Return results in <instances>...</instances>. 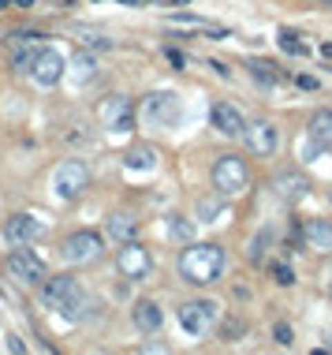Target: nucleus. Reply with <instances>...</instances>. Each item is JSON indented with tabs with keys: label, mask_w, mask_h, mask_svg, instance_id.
Listing matches in <instances>:
<instances>
[{
	"label": "nucleus",
	"mask_w": 332,
	"mask_h": 355,
	"mask_svg": "<svg viewBox=\"0 0 332 355\" xmlns=\"http://www.w3.org/2000/svg\"><path fill=\"white\" fill-rule=\"evenodd\" d=\"M224 251L217 243H183V254H179V273L183 280L191 285H213L224 273Z\"/></svg>",
	"instance_id": "nucleus-1"
},
{
	"label": "nucleus",
	"mask_w": 332,
	"mask_h": 355,
	"mask_svg": "<svg viewBox=\"0 0 332 355\" xmlns=\"http://www.w3.org/2000/svg\"><path fill=\"white\" fill-rule=\"evenodd\" d=\"M41 299H45V307H52V311L64 314L68 322H79V318L86 314V303H90L75 277H45Z\"/></svg>",
	"instance_id": "nucleus-2"
},
{
	"label": "nucleus",
	"mask_w": 332,
	"mask_h": 355,
	"mask_svg": "<svg viewBox=\"0 0 332 355\" xmlns=\"http://www.w3.org/2000/svg\"><path fill=\"white\" fill-rule=\"evenodd\" d=\"M246 187H251V169H246V161L235 157V153H224L213 165V191L220 198H239Z\"/></svg>",
	"instance_id": "nucleus-3"
},
{
	"label": "nucleus",
	"mask_w": 332,
	"mask_h": 355,
	"mask_svg": "<svg viewBox=\"0 0 332 355\" xmlns=\"http://www.w3.org/2000/svg\"><path fill=\"white\" fill-rule=\"evenodd\" d=\"M8 277L23 288H41L45 277H49V266L30 251V243H23V247H15L8 254Z\"/></svg>",
	"instance_id": "nucleus-4"
},
{
	"label": "nucleus",
	"mask_w": 332,
	"mask_h": 355,
	"mask_svg": "<svg viewBox=\"0 0 332 355\" xmlns=\"http://www.w3.org/2000/svg\"><path fill=\"white\" fill-rule=\"evenodd\" d=\"M138 116H142L150 127H176L179 116H183V105L176 94H168V90H157V94H146V102L138 105Z\"/></svg>",
	"instance_id": "nucleus-5"
},
{
	"label": "nucleus",
	"mask_w": 332,
	"mask_h": 355,
	"mask_svg": "<svg viewBox=\"0 0 332 355\" xmlns=\"http://www.w3.org/2000/svg\"><path fill=\"white\" fill-rule=\"evenodd\" d=\"M52 198H60V202H75V198L86 191V184H90V172H86V165L82 161H64V165H57V172H52Z\"/></svg>",
	"instance_id": "nucleus-6"
},
{
	"label": "nucleus",
	"mask_w": 332,
	"mask_h": 355,
	"mask_svg": "<svg viewBox=\"0 0 332 355\" xmlns=\"http://www.w3.org/2000/svg\"><path fill=\"white\" fill-rule=\"evenodd\" d=\"M217 322H220V303L217 299H191V303L179 307V325L191 336H206Z\"/></svg>",
	"instance_id": "nucleus-7"
},
{
	"label": "nucleus",
	"mask_w": 332,
	"mask_h": 355,
	"mask_svg": "<svg viewBox=\"0 0 332 355\" xmlns=\"http://www.w3.org/2000/svg\"><path fill=\"white\" fill-rule=\"evenodd\" d=\"M64 262L68 266H86V262H97L101 254H105V240H101L97 232L82 229V232H71L68 240H64Z\"/></svg>",
	"instance_id": "nucleus-8"
},
{
	"label": "nucleus",
	"mask_w": 332,
	"mask_h": 355,
	"mask_svg": "<svg viewBox=\"0 0 332 355\" xmlns=\"http://www.w3.org/2000/svg\"><path fill=\"white\" fill-rule=\"evenodd\" d=\"M97 120H101V127H108V131H131L135 120H138V108H135L131 97L113 94L97 105Z\"/></svg>",
	"instance_id": "nucleus-9"
},
{
	"label": "nucleus",
	"mask_w": 332,
	"mask_h": 355,
	"mask_svg": "<svg viewBox=\"0 0 332 355\" xmlns=\"http://www.w3.org/2000/svg\"><path fill=\"white\" fill-rule=\"evenodd\" d=\"M64 75H68V57H64L57 45H41L38 60H34V68H30V79L38 86H57Z\"/></svg>",
	"instance_id": "nucleus-10"
},
{
	"label": "nucleus",
	"mask_w": 332,
	"mask_h": 355,
	"mask_svg": "<svg viewBox=\"0 0 332 355\" xmlns=\"http://www.w3.org/2000/svg\"><path fill=\"white\" fill-rule=\"evenodd\" d=\"M116 266L119 273H124L127 280H146L150 277V269H153V258H150V251L142 247V243H124V251L116 254Z\"/></svg>",
	"instance_id": "nucleus-11"
},
{
	"label": "nucleus",
	"mask_w": 332,
	"mask_h": 355,
	"mask_svg": "<svg viewBox=\"0 0 332 355\" xmlns=\"http://www.w3.org/2000/svg\"><path fill=\"white\" fill-rule=\"evenodd\" d=\"M318 153H332V108L313 113L306 127V161H313Z\"/></svg>",
	"instance_id": "nucleus-12"
},
{
	"label": "nucleus",
	"mask_w": 332,
	"mask_h": 355,
	"mask_svg": "<svg viewBox=\"0 0 332 355\" xmlns=\"http://www.w3.org/2000/svg\"><path fill=\"white\" fill-rule=\"evenodd\" d=\"M243 142L251 146V153H257V157H273L276 146H280V131H276V124H269V120H254V124H246Z\"/></svg>",
	"instance_id": "nucleus-13"
},
{
	"label": "nucleus",
	"mask_w": 332,
	"mask_h": 355,
	"mask_svg": "<svg viewBox=\"0 0 332 355\" xmlns=\"http://www.w3.org/2000/svg\"><path fill=\"white\" fill-rule=\"evenodd\" d=\"M41 232H45L41 221H38V217H30V213H15V217H8V224H4V240L12 243V247L34 243Z\"/></svg>",
	"instance_id": "nucleus-14"
},
{
	"label": "nucleus",
	"mask_w": 332,
	"mask_h": 355,
	"mask_svg": "<svg viewBox=\"0 0 332 355\" xmlns=\"http://www.w3.org/2000/svg\"><path fill=\"white\" fill-rule=\"evenodd\" d=\"M209 116H213V127H217L220 135H228V139H243V131H246V116L239 113L232 102H217Z\"/></svg>",
	"instance_id": "nucleus-15"
},
{
	"label": "nucleus",
	"mask_w": 332,
	"mask_h": 355,
	"mask_svg": "<svg viewBox=\"0 0 332 355\" xmlns=\"http://www.w3.org/2000/svg\"><path fill=\"white\" fill-rule=\"evenodd\" d=\"M302 243L318 254H332V221L329 217H310L302 229Z\"/></svg>",
	"instance_id": "nucleus-16"
},
{
	"label": "nucleus",
	"mask_w": 332,
	"mask_h": 355,
	"mask_svg": "<svg viewBox=\"0 0 332 355\" xmlns=\"http://www.w3.org/2000/svg\"><path fill=\"white\" fill-rule=\"evenodd\" d=\"M105 236H108V240H116L119 247H124V243H131L135 236H138V217L135 213H124V209H119V213H108Z\"/></svg>",
	"instance_id": "nucleus-17"
},
{
	"label": "nucleus",
	"mask_w": 332,
	"mask_h": 355,
	"mask_svg": "<svg viewBox=\"0 0 332 355\" xmlns=\"http://www.w3.org/2000/svg\"><path fill=\"white\" fill-rule=\"evenodd\" d=\"M131 318H135V329L146 333V336H153V333L164 325V314H161V307H157L153 299H138L135 311H131Z\"/></svg>",
	"instance_id": "nucleus-18"
},
{
	"label": "nucleus",
	"mask_w": 332,
	"mask_h": 355,
	"mask_svg": "<svg viewBox=\"0 0 332 355\" xmlns=\"http://www.w3.org/2000/svg\"><path fill=\"white\" fill-rule=\"evenodd\" d=\"M276 195H280L288 206L302 202V198L310 195V184H306V176H302V172H280V176H276Z\"/></svg>",
	"instance_id": "nucleus-19"
},
{
	"label": "nucleus",
	"mask_w": 332,
	"mask_h": 355,
	"mask_svg": "<svg viewBox=\"0 0 332 355\" xmlns=\"http://www.w3.org/2000/svg\"><path fill=\"white\" fill-rule=\"evenodd\" d=\"M68 75L75 79L79 86H82V83H94V79H97V60L90 57L86 49H82V52H75V57L68 60Z\"/></svg>",
	"instance_id": "nucleus-20"
},
{
	"label": "nucleus",
	"mask_w": 332,
	"mask_h": 355,
	"mask_svg": "<svg viewBox=\"0 0 332 355\" xmlns=\"http://www.w3.org/2000/svg\"><path fill=\"white\" fill-rule=\"evenodd\" d=\"M124 169L127 172H153L157 169V150L153 146H131L124 153Z\"/></svg>",
	"instance_id": "nucleus-21"
},
{
	"label": "nucleus",
	"mask_w": 332,
	"mask_h": 355,
	"mask_svg": "<svg viewBox=\"0 0 332 355\" xmlns=\"http://www.w3.org/2000/svg\"><path fill=\"white\" fill-rule=\"evenodd\" d=\"M224 202L228 198H220L217 191L209 198H198V221H206V224H217L220 217H224Z\"/></svg>",
	"instance_id": "nucleus-22"
},
{
	"label": "nucleus",
	"mask_w": 332,
	"mask_h": 355,
	"mask_svg": "<svg viewBox=\"0 0 332 355\" xmlns=\"http://www.w3.org/2000/svg\"><path fill=\"white\" fill-rule=\"evenodd\" d=\"M168 240L172 243H195V224L187 221V217H168Z\"/></svg>",
	"instance_id": "nucleus-23"
},
{
	"label": "nucleus",
	"mask_w": 332,
	"mask_h": 355,
	"mask_svg": "<svg viewBox=\"0 0 332 355\" xmlns=\"http://www.w3.org/2000/svg\"><path fill=\"white\" fill-rule=\"evenodd\" d=\"M280 49H284V52H295V57H302V52H306V45L299 41V34L280 30Z\"/></svg>",
	"instance_id": "nucleus-24"
},
{
	"label": "nucleus",
	"mask_w": 332,
	"mask_h": 355,
	"mask_svg": "<svg viewBox=\"0 0 332 355\" xmlns=\"http://www.w3.org/2000/svg\"><path fill=\"white\" fill-rule=\"evenodd\" d=\"M269 243H273V229L257 232V236H254V247H251V258H254V262H262V247H269Z\"/></svg>",
	"instance_id": "nucleus-25"
},
{
	"label": "nucleus",
	"mask_w": 332,
	"mask_h": 355,
	"mask_svg": "<svg viewBox=\"0 0 332 355\" xmlns=\"http://www.w3.org/2000/svg\"><path fill=\"white\" fill-rule=\"evenodd\" d=\"M251 68H254L257 79H265V83H280V75L273 71V64H251Z\"/></svg>",
	"instance_id": "nucleus-26"
},
{
	"label": "nucleus",
	"mask_w": 332,
	"mask_h": 355,
	"mask_svg": "<svg viewBox=\"0 0 332 355\" xmlns=\"http://www.w3.org/2000/svg\"><path fill=\"white\" fill-rule=\"evenodd\" d=\"M273 336H276V344H284V348H288V344L295 340V336H291V325H276V329H273Z\"/></svg>",
	"instance_id": "nucleus-27"
},
{
	"label": "nucleus",
	"mask_w": 332,
	"mask_h": 355,
	"mask_svg": "<svg viewBox=\"0 0 332 355\" xmlns=\"http://www.w3.org/2000/svg\"><path fill=\"white\" fill-rule=\"evenodd\" d=\"M276 280H280V285H295V273L288 266H276Z\"/></svg>",
	"instance_id": "nucleus-28"
},
{
	"label": "nucleus",
	"mask_w": 332,
	"mask_h": 355,
	"mask_svg": "<svg viewBox=\"0 0 332 355\" xmlns=\"http://www.w3.org/2000/svg\"><path fill=\"white\" fill-rule=\"evenodd\" d=\"M8 348H12L15 355H23V352H26V348H23V340H19L15 333H8Z\"/></svg>",
	"instance_id": "nucleus-29"
},
{
	"label": "nucleus",
	"mask_w": 332,
	"mask_h": 355,
	"mask_svg": "<svg viewBox=\"0 0 332 355\" xmlns=\"http://www.w3.org/2000/svg\"><path fill=\"white\" fill-rule=\"evenodd\" d=\"M168 60L176 64V68H183V52H176V49H168Z\"/></svg>",
	"instance_id": "nucleus-30"
}]
</instances>
